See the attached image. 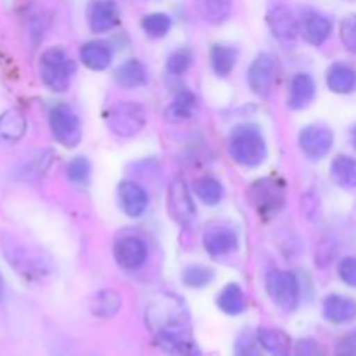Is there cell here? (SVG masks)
Returning a JSON list of instances; mask_svg holds the SVG:
<instances>
[{
  "instance_id": "6da1fadb",
  "label": "cell",
  "mask_w": 356,
  "mask_h": 356,
  "mask_svg": "<svg viewBox=\"0 0 356 356\" xmlns=\"http://www.w3.org/2000/svg\"><path fill=\"white\" fill-rule=\"evenodd\" d=\"M228 153L238 165L254 169L266 160L268 146L263 134L252 125H238L228 141Z\"/></svg>"
},
{
  "instance_id": "7a4b0ae2",
  "label": "cell",
  "mask_w": 356,
  "mask_h": 356,
  "mask_svg": "<svg viewBox=\"0 0 356 356\" xmlns=\"http://www.w3.org/2000/svg\"><path fill=\"white\" fill-rule=\"evenodd\" d=\"M3 256L9 259L10 266L21 277L30 278V280H40L51 273V263L40 250L31 249V247L14 242V240L3 243Z\"/></svg>"
},
{
  "instance_id": "3957f363",
  "label": "cell",
  "mask_w": 356,
  "mask_h": 356,
  "mask_svg": "<svg viewBox=\"0 0 356 356\" xmlns=\"http://www.w3.org/2000/svg\"><path fill=\"white\" fill-rule=\"evenodd\" d=\"M75 73V63L65 49L51 47L40 56V76L52 92H65Z\"/></svg>"
},
{
  "instance_id": "277c9868",
  "label": "cell",
  "mask_w": 356,
  "mask_h": 356,
  "mask_svg": "<svg viewBox=\"0 0 356 356\" xmlns=\"http://www.w3.org/2000/svg\"><path fill=\"white\" fill-rule=\"evenodd\" d=\"M249 200L261 218H273L285 205L284 181L277 177H261L249 188Z\"/></svg>"
},
{
  "instance_id": "5b68a950",
  "label": "cell",
  "mask_w": 356,
  "mask_h": 356,
  "mask_svg": "<svg viewBox=\"0 0 356 356\" xmlns=\"http://www.w3.org/2000/svg\"><path fill=\"white\" fill-rule=\"evenodd\" d=\"M106 125L120 138H134L146 125L145 108L134 101H118L106 111Z\"/></svg>"
},
{
  "instance_id": "8992f818",
  "label": "cell",
  "mask_w": 356,
  "mask_h": 356,
  "mask_svg": "<svg viewBox=\"0 0 356 356\" xmlns=\"http://www.w3.org/2000/svg\"><path fill=\"white\" fill-rule=\"evenodd\" d=\"M266 291L275 306L282 312H294L299 306L301 289L294 273L285 270H270L266 275Z\"/></svg>"
},
{
  "instance_id": "52a82bcc",
  "label": "cell",
  "mask_w": 356,
  "mask_h": 356,
  "mask_svg": "<svg viewBox=\"0 0 356 356\" xmlns=\"http://www.w3.org/2000/svg\"><path fill=\"white\" fill-rule=\"evenodd\" d=\"M49 127H51L52 138L66 148H73L82 139L79 117L66 104H58L52 108L49 113Z\"/></svg>"
},
{
  "instance_id": "ba28073f",
  "label": "cell",
  "mask_w": 356,
  "mask_h": 356,
  "mask_svg": "<svg viewBox=\"0 0 356 356\" xmlns=\"http://www.w3.org/2000/svg\"><path fill=\"white\" fill-rule=\"evenodd\" d=\"M167 209L179 226H188L195 218V204L191 191L183 177H174L167 191Z\"/></svg>"
},
{
  "instance_id": "9c48e42d",
  "label": "cell",
  "mask_w": 356,
  "mask_h": 356,
  "mask_svg": "<svg viewBox=\"0 0 356 356\" xmlns=\"http://www.w3.org/2000/svg\"><path fill=\"white\" fill-rule=\"evenodd\" d=\"M334 146V132L320 124L308 125L299 132V148L308 159L320 160L330 153Z\"/></svg>"
},
{
  "instance_id": "30bf717a",
  "label": "cell",
  "mask_w": 356,
  "mask_h": 356,
  "mask_svg": "<svg viewBox=\"0 0 356 356\" xmlns=\"http://www.w3.org/2000/svg\"><path fill=\"white\" fill-rule=\"evenodd\" d=\"M155 341L160 350L169 356H202L200 348L191 336V329L160 330L155 332Z\"/></svg>"
},
{
  "instance_id": "8fae6325",
  "label": "cell",
  "mask_w": 356,
  "mask_h": 356,
  "mask_svg": "<svg viewBox=\"0 0 356 356\" xmlns=\"http://www.w3.org/2000/svg\"><path fill=\"white\" fill-rule=\"evenodd\" d=\"M277 65L270 54H259L247 70V83L256 96L266 97L275 83Z\"/></svg>"
},
{
  "instance_id": "7c38bea8",
  "label": "cell",
  "mask_w": 356,
  "mask_h": 356,
  "mask_svg": "<svg viewBox=\"0 0 356 356\" xmlns=\"http://www.w3.org/2000/svg\"><path fill=\"white\" fill-rule=\"evenodd\" d=\"M113 257L124 270H138L148 257V245L139 236H122L115 242Z\"/></svg>"
},
{
  "instance_id": "4fadbf2b",
  "label": "cell",
  "mask_w": 356,
  "mask_h": 356,
  "mask_svg": "<svg viewBox=\"0 0 356 356\" xmlns=\"http://www.w3.org/2000/svg\"><path fill=\"white\" fill-rule=\"evenodd\" d=\"M120 10L115 0H90L87 6V23L94 33H104L118 24Z\"/></svg>"
},
{
  "instance_id": "5bb4252c",
  "label": "cell",
  "mask_w": 356,
  "mask_h": 356,
  "mask_svg": "<svg viewBox=\"0 0 356 356\" xmlns=\"http://www.w3.org/2000/svg\"><path fill=\"white\" fill-rule=\"evenodd\" d=\"M202 243H204L205 252L211 256H225L238 247V233L229 226L212 225L204 232Z\"/></svg>"
},
{
  "instance_id": "9a60e30c",
  "label": "cell",
  "mask_w": 356,
  "mask_h": 356,
  "mask_svg": "<svg viewBox=\"0 0 356 356\" xmlns=\"http://www.w3.org/2000/svg\"><path fill=\"white\" fill-rule=\"evenodd\" d=\"M118 202L129 218H139L148 207V193L141 184L134 181H122L118 184Z\"/></svg>"
},
{
  "instance_id": "2e32d148",
  "label": "cell",
  "mask_w": 356,
  "mask_h": 356,
  "mask_svg": "<svg viewBox=\"0 0 356 356\" xmlns=\"http://www.w3.org/2000/svg\"><path fill=\"white\" fill-rule=\"evenodd\" d=\"M268 26L278 40L291 42L299 33V21L285 6H277L268 13Z\"/></svg>"
},
{
  "instance_id": "e0dca14e",
  "label": "cell",
  "mask_w": 356,
  "mask_h": 356,
  "mask_svg": "<svg viewBox=\"0 0 356 356\" xmlns=\"http://www.w3.org/2000/svg\"><path fill=\"white\" fill-rule=\"evenodd\" d=\"M301 33L305 40L312 45H322L323 42L329 40L332 33V21L322 13L309 10L302 16V21L299 23Z\"/></svg>"
},
{
  "instance_id": "ac0fdd59",
  "label": "cell",
  "mask_w": 356,
  "mask_h": 356,
  "mask_svg": "<svg viewBox=\"0 0 356 356\" xmlns=\"http://www.w3.org/2000/svg\"><path fill=\"white\" fill-rule=\"evenodd\" d=\"M323 316L327 322L344 325L356 318V301L344 296L332 294L323 301Z\"/></svg>"
},
{
  "instance_id": "d6986e66",
  "label": "cell",
  "mask_w": 356,
  "mask_h": 356,
  "mask_svg": "<svg viewBox=\"0 0 356 356\" xmlns=\"http://www.w3.org/2000/svg\"><path fill=\"white\" fill-rule=\"evenodd\" d=\"M316 92V83L308 73H298L291 82V92H289V108L291 110H302L313 101Z\"/></svg>"
},
{
  "instance_id": "ffe728a7",
  "label": "cell",
  "mask_w": 356,
  "mask_h": 356,
  "mask_svg": "<svg viewBox=\"0 0 356 356\" xmlns=\"http://www.w3.org/2000/svg\"><path fill=\"white\" fill-rule=\"evenodd\" d=\"M80 59L86 68L92 70V72H104L110 68L113 54L104 42L92 40L80 47Z\"/></svg>"
},
{
  "instance_id": "44dd1931",
  "label": "cell",
  "mask_w": 356,
  "mask_h": 356,
  "mask_svg": "<svg viewBox=\"0 0 356 356\" xmlns=\"http://www.w3.org/2000/svg\"><path fill=\"white\" fill-rule=\"evenodd\" d=\"M113 76L115 82L124 89H136V87H141L148 82L146 66L138 59H127V61L122 63L120 66H117Z\"/></svg>"
},
{
  "instance_id": "7402d4cb",
  "label": "cell",
  "mask_w": 356,
  "mask_h": 356,
  "mask_svg": "<svg viewBox=\"0 0 356 356\" xmlns=\"http://www.w3.org/2000/svg\"><path fill=\"white\" fill-rule=\"evenodd\" d=\"M256 339L271 356H291V337L284 330L261 327L256 332Z\"/></svg>"
},
{
  "instance_id": "603a6c76",
  "label": "cell",
  "mask_w": 356,
  "mask_h": 356,
  "mask_svg": "<svg viewBox=\"0 0 356 356\" xmlns=\"http://www.w3.org/2000/svg\"><path fill=\"white\" fill-rule=\"evenodd\" d=\"M327 87L336 94H350L356 87V72L346 63H336L327 72Z\"/></svg>"
},
{
  "instance_id": "cb8c5ba5",
  "label": "cell",
  "mask_w": 356,
  "mask_h": 356,
  "mask_svg": "<svg viewBox=\"0 0 356 356\" xmlns=\"http://www.w3.org/2000/svg\"><path fill=\"white\" fill-rule=\"evenodd\" d=\"M122 308V296L113 289L99 291L90 301V312L97 318H113Z\"/></svg>"
},
{
  "instance_id": "d4e9b609",
  "label": "cell",
  "mask_w": 356,
  "mask_h": 356,
  "mask_svg": "<svg viewBox=\"0 0 356 356\" xmlns=\"http://www.w3.org/2000/svg\"><path fill=\"white\" fill-rule=\"evenodd\" d=\"M218 306L229 316L242 315L247 308V299L238 284H228L218 296Z\"/></svg>"
},
{
  "instance_id": "484cf974",
  "label": "cell",
  "mask_w": 356,
  "mask_h": 356,
  "mask_svg": "<svg viewBox=\"0 0 356 356\" xmlns=\"http://www.w3.org/2000/svg\"><path fill=\"white\" fill-rule=\"evenodd\" d=\"M330 176L341 188H356V159L348 155H337L330 165Z\"/></svg>"
},
{
  "instance_id": "4316f807",
  "label": "cell",
  "mask_w": 356,
  "mask_h": 356,
  "mask_svg": "<svg viewBox=\"0 0 356 356\" xmlns=\"http://www.w3.org/2000/svg\"><path fill=\"white\" fill-rule=\"evenodd\" d=\"M26 132V118L19 110H7L0 117V139L3 141H19Z\"/></svg>"
},
{
  "instance_id": "83f0119b",
  "label": "cell",
  "mask_w": 356,
  "mask_h": 356,
  "mask_svg": "<svg viewBox=\"0 0 356 356\" xmlns=\"http://www.w3.org/2000/svg\"><path fill=\"white\" fill-rule=\"evenodd\" d=\"M202 17L212 24H221L232 14V0H198Z\"/></svg>"
},
{
  "instance_id": "f1b7e54d",
  "label": "cell",
  "mask_w": 356,
  "mask_h": 356,
  "mask_svg": "<svg viewBox=\"0 0 356 356\" xmlns=\"http://www.w3.org/2000/svg\"><path fill=\"white\" fill-rule=\"evenodd\" d=\"M212 70L218 76H228L236 63V51L229 45H214L211 52Z\"/></svg>"
},
{
  "instance_id": "f546056e",
  "label": "cell",
  "mask_w": 356,
  "mask_h": 356,
  "mask_svg": "<svg viewBox=\"0 0 356 356\" xmlns=\"http://www.w3.org/2000/svg\"><path fill=\"white\" fill-rule=\"evenodd\" d=\"M195 195L204 202L205 205H218L222 200V184L216 177L205 176L195 183Z\"/></svg>"
},
{
  "instance_id": "4dcf8cb0",
  "label": "cell",
  "mask_w": 356,
  "mask_h": 356,
  "mask_svg": "<svg viewBox=\"0 0 356 356\" xmlns=\"http://www.w3.org/2000/svg\"><path fill=\"white\" fill-rule=\"evenodd\" d=\"M195 110H197L195 94L191 90H179L169 106V117L172 120H186L195 113Z\"/></svg>"
},
{
  "instance_id": "1f68e13d",
  "label": "cell",
  "mask_w": 356,
  "mask_h": 356,
  "mask_svg": "<svg viewBox=\"0 0 356 356\" xmlns=\"http://www.w3.org/2000/svg\"><path fill=\"white\" fill-rule=\"evenodd\" d=\"M141 26L149 38H162L169 33L172 19L163 13H153L143 17Z\"/></svg>"
},
{
  "instance_id": "d6a6232c",
  "label": "cell",
  "mask_w": 356,
  "mask_h": 356,
  "mask_svg": "<svg viewBox=\"0 0 356 356\" xmlns=\"http://www.w3.org/2000/svg\"><path fill=\"white\" fill-rule=\"evenodd\" d=\"M212 280H214V271L207 266L193 264V266H188L186 270L183 271V284L186 285V287L204 289L207 287Z\"/></svg>"
},
{
  "instance_id": "836d02e7",
  "label": "cell",
  "mask_w": 356,
  "mask_h": 356,
  "mask_svg": "<svg viewBox=\"0 0 356 356\" xmlns=\"http://www.w3.org/2000/svg\"><path fill=\"white\" fill-rule=\"evenodd\" d=\"M191 63H193V54H191L190 49H177L167 58L165 68L172 75H183L190 68Z\"/></svg>"
},
{
  "instance_id": "e575fe53",
  "label": "cell",
  "mask_w": 356,
  "mask_h": 356,
  "mask_svg": "<svg viewBox=\"0 0 356 356\" xmlns=\"http://www.w3.org/2000/svg\"><path fill=\"white\" fill-rule=\"evenodd\" d=\"M66 176L72 183L83 184L89 181L90 176V163L86 156H75L73 160H70L68 167H66Z\"/></svg>"
},
{
  "instance_id": "d590c367",
  "label": "cell",
  "mask_w": 356,
  "mask_h": 356,
  "mask_svg": "<svg viewBox=\"0 0 356 356\" xmlns=\"http://www.w3.org/2000/svg\"><path fill=\"white\" fill-rule=\"evenodd\" d=\"M341 40L344 47L356 54V16H348L341 23Z\"/></svg>"
},
{
  "instance_id": "8d00e7d4",
  "label": "cell",
  "mask_w": 356,
  "mask_h": 356,
  "mask_svg": "<svg viewBox=\"0 0 356 356\" xmlns=\"http://www.w3.org/2000/svg\"><path fill=\"white\" fill-rule=\"evenodd\" d=\"M294 356H325V351L315 339L306 337V339H299L296 343Z\"/></svg>"
},
{
  "instance_id": "74e56055",
  "label": "cell",
  "mask_w": 356,
  "mask_h": 356,
  "mask_svg": "<svg viewBox=\"0 0 356 356\" xmlns=\"http://www.w3.org/2000/svg\"><path fill=\"white\" fill-rule=\"evenodd\" d=\"M339 278L350 287H356V257H344L339 263Z\"/></svg>"
},
{
  "instance_id": "f35d334b",
  "label": "cell",
  "mask_w": 356,
  "mask_h": 356,
  "mask_svg": "<svg viewBox=\"0 0 356 356\" xmlns=\"http://www.w3.org/2000/svg\"><path fill=\"white\" fill-rule=\"evenodd\" d=\"M336 356H356V329L337 341Z\"/></svg>"
},
{
  "instance_id": "ab89813d",
  "label": "cell",
  "mask_w": 356,
  "mask_h": 356,
  "mask_svg": "<svg viewBox=\"0 0 356 356\" xmlns=\"http://www.w3.org/2000/svg\"><path fill=\"white\" fill-rule=\"evenodd\" d=\"M236 356H257V355L254 353L252 348L242 346V343H240L238 344V351H236Z\"/></svg>"
},
{
  "instance_id": "60d3db41",
  "label": "cell",
  "mask_w": 356,
  "mask_h": 356,
  "mask_svg": "<svg viewBox=\"0 0 356 356\" xmlns=\"http://www.w3.org/2000/svg\"><path fill=\"white\" fill-rule=\"evenodd\" d=\"M351 145H353V148L356 149V125L353 127V131H351Z\"/></svg>"
},
{
  "instance_id": "b9f144b4",
  "label": "cell",
  "mask_w": 356,
  "mask_h": 356,
  "mask_svg": "<svg viewBox=\"0 0 356 356\" xmlns=\"http://www.w3.org/2000/svg\"><path fill=\"white\" fill-rule=\"evenodd\" d=\"M3 298V280H2V275H0V301Z\"/></svg>"
}]
</instances>
